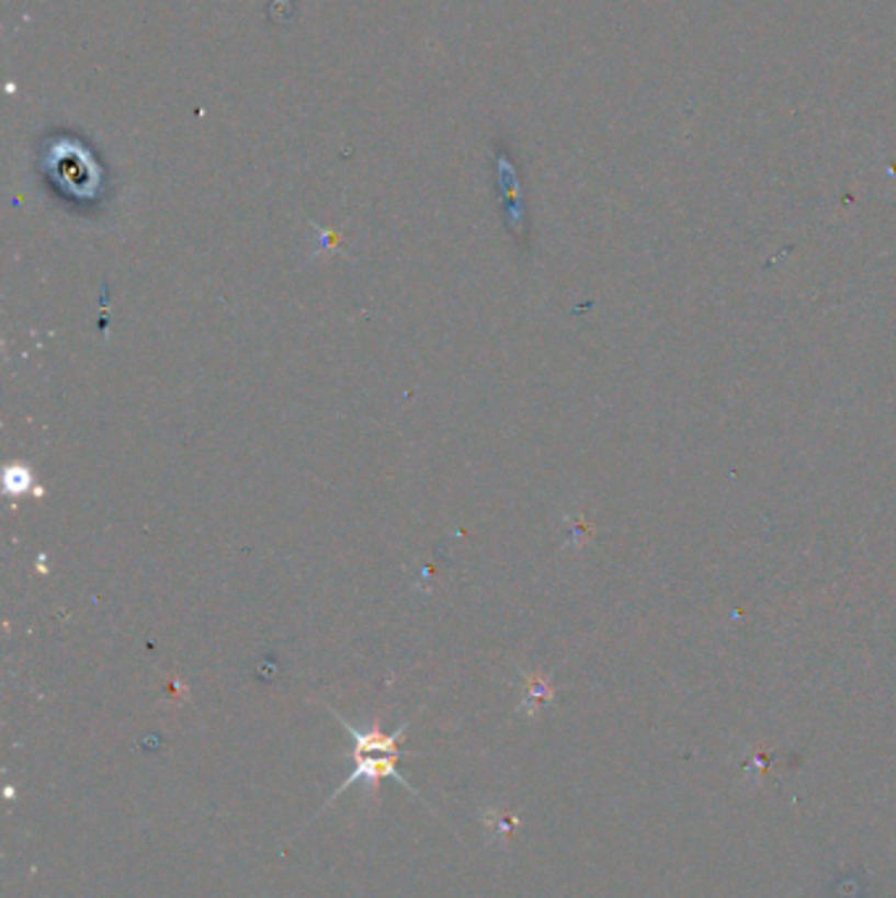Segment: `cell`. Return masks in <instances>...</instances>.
I'll return each mask as SVG.
<instances>
[{"instance_id":"obj_1","label":"cell","mask_w":896,"mask_h":898,"mask_svg":"<svg viewBox=\"0 0 896 898\" xmlns=\"http://www.w3.org/2000/svg\"><path fill=\"white\" fill-rule=\"evenodd\" d=\"M350 760H353V773L348 775V781H344L342 786L334 788V794L327 798V804H324L321 811L327 809L337 796H342L350 786H355V783H363V786L368 788V796H374V791L379 788V783L384 781V777H392V781H397L405 791H408L410 796L416 798V802H421L418 791L400 775V768H397V760H400V757H395V754H379V757H374V754H350Z\"/></svg>"},{"instance_id":"obj_2","label":"cell","mask_w":896,"mask_h":898,"mask_svg":"<svg viewBox=\"0 0 896 898\" xmlns=\"http://www.w3.org/2000/svg\"><path fill=\"white\" fill-rule=\"evenodd\" d=\"M334 717L342 723V728L348 730L350 738H353V751H350V754H395V757L405 754V751H400V741L405 738V730H408L410 723H402L395 734H382L379 725H371L368 730H363V728H355L353 723L344 720V717L337 715V712H334Z\"/></svg>"},{"instance_id":"obj_3","label":"cell","mask_w":896,"mask_h":898,"mask_svg":"<svg viewBox=\"0 0 896 898\" xmlns=\"http://www.w3.org/2000/svg\"><path fill=\"white\" fill-rule=\"evenodd\" d=\"M484 820H487L489 825H497V828L492 830L495 838H508L510 830L515 828V817H510V815H495V811H484Z\"/></svg>"}]
</instances>
